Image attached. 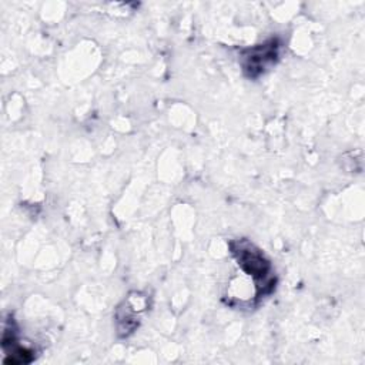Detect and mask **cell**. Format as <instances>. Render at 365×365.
<instances>
[{
    "mask_svg": "<svg viewBox=\"0 0 365 365\" xmlns=\"http://www.w3.org/2000/svg\"><path fill=\"white\" fill-rule=\"evenodd\" d=\"M277 41H269L267 44H261L248 50V54L244 56V71L250 77H257L261 74L269 64H272L278 56Z\"/></svg>",
    "mask_w": 365,
    "mask_h": 365,
    "instance_id": "obj_2",
    "label": "cell"
},
{
    "mask_svg": "<svg viewBox=\"0 0 365 365\" xmlns=\"http://www.w3.org/2000/svg\"><path fill=\"white\" fill-rule=\"evenodd\" d=\"M232 252L238 259L241 268L255 279H261L268 287H272V281L269 278L271 265L264 258L259 250H257L252 244L245 240L237 241L232 244Z\"/></svg>",
    "mask_w": 365,
    "mask_h": 365,
    "instance_id": "obj_1",
    "label": "cell"
}]
</instances>
